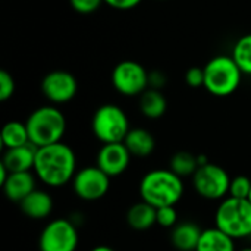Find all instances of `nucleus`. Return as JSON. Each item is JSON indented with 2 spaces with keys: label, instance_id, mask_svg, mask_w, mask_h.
Listing matches in <instances>:
<instances>
[{
  "label": "nucleus",
  "instance_id": "f257e3e1",
  "mask_svg": "<svg viewBox=\"0 0 251 251\" xmlns=\"http://www.w3.org/2000/svg\"><path fill=\"white\" fill-rule=\"evenodd\" d=\"M76 172L75 151L63 141L37 149L34 174L44 185L60 188L72 182Z\"/></svg>",
  "mask_w": 251,
  "mask_h": 251
},
{
  "label": "nucleus",
  "instance_id": "f03ea898",
  "mask_svg": "<svg viewBox=\"0 0 251 251\" xmlns=\"http://www.w3.org/2000/svg\"><path fill=\"white\" fill-rule=\"evenodd\" d=\"M184 181L171 169H153L140 181V197L143 201L159 209L176 206L184 196Z\"/></svg>",
  "mask_w": 251,
  "mask_h": 251
},
{
  "label": "nucleus",
  "instance_id": "7ed1b4c3",
  "mask_svg": "<svg viewBox=\"0 0 251 251\" xmlns=\"http://www.w3.org/2000/svg\"><path fill=\"white\" fill-rule=\"evenodd\" d=\"M32 146L44 147L60 143L66 132V118L53 104L35 109L25 121Z\"/></svg>",
  "mask_w": 251,
  "mask_h": 251
},
{
  "label": "nucleus",
  "instance_id": "20e7f679",
  "mask_svg": "<svg viewBox=\"0 0 251 251\" xmlns=\"http://www.w3.org/2000/svg\"><path fill=\"white\" fill-rule=\"evenodd\" d=\"M204 88L216 97L234 94L243 79V72L232 56L219 54L212 57L204 66Z\"/></svg>",
  "mask_w": 251,
  "mask_h": 251
},
{
  "label": "nucleus",
  "instance_id": "39448f33",
  "mask_svg": "<svg viewBox=\"0 0 251 251\" xmlns=\"http://www.w3.org/2000/svg\"><path fill=\"white\" fill-rule=\"evenodd\" d=\"M215 226L234 240L251 238V203L247 199L226 197L215 212Z\"/></svg>",
  "mask_w": 251,
  "mask_h": 251
},
{
  "label": "nucleus",
  "instance_id": "423d86ee",
  "mask_svg": "<svg viewBox=\"0 0 251 251\" xmlns=\"http://www.w3.org/2000/svg\"><path fill=\"white\" fill-rule=\"evenodd\" d=\"M91 131L103 144L124 143L126 134L131 131V125L122 107L107 103L94 112L91 118Z\"/></svg>",
  "mask_w": 251,
  "mask_h": 251
},
{
  "label": "nucleus",
  "instance_id": "0eeeda50",
  "mask_svg": "<svg viewBox=\"0 0 251 251\" xmlns=\"http://www.w3.org/2000/svg\"><path fill=\"white\" fill-rule=\"evenodd\" d=\"M191 179L194 191L206 200H224L229 196L231 176L216 163L200 166Z\"/></svg>",
  "mask_w": 251,
  "mask_h": 251
},
{
  "label": "nucleus",
  "instance_id": "6e6552de",
  "mask_svg": "<svg viewBox=\"0 0 251 251\" xmlns=\"http://www.w3.org/2000/svg\"><path fill=\"white\" fill-rule=\"evenodd\" d=\"M79 244L78 226L68 218L50 221L38 238L40 251H76Z\"/></svg>",
  "mask_w": 251,
  "mask_h": 251
},
{
  "label": "nucleus",
  "instance_id": "1a4fd4ad",
  "mask_svg": "<svg viewBox=\"0 0 251 251\" xmlns=\"http://www.w3.org/2000/svg\"><path fill=\"white\" fill-rule=\"evenodd\" d=\"M112 85L122 96L140 97L149 88V72L135 60H122L112 71Z\"/></svg>",
  "mask_w": 251,
  "mask_h": 251
},
{
  "label": "nucleus",
  "instance_id": "9d476101",
  "mask_svg": "<svg viewBox=\"0 0 251 251\" xmlns=\"http://www.w3.org/2000/svg\"><path fill=\"white\" fill-rule=\"evenodd\" d=\"M110 188V176L97 166H85L79 169L72 179L75 196L84 201H97L103 199Z\"/></svg>",
  "mask_w": 251,
  "mask_h": 251
},
{
  "label": "nucleus",
  "instance_id": "9b49d317",
  "mask_svg": "<svg viewBox=\"0 0 251 251\" xmlns=\"http://www.w3.org/2000/svg\"><path fill=\"white\" fill-rule=\"evenodd\" d=\"M43 96L53 104H63L71 101L78 93L76 78L63 69L49 72L41 81Z\"/></svg>",
  "mask_w": 251,
  "mask_h": 251
},
{
  "label": "nucleus",
  "instance_id": "f8f14e48",
  "mask_svg": "<svg viewBox=\"0 0 251 251\" xmlns=\"http://www.w3.org/2000/svg\"><path fill=\"white\" fill-rule=\"evenodd\" d=\"M131 153L124 143L103 144L96 157V166L110 178L121 176L131 165Z\"/></svg>",
  "mask_w": 251,
  "mask_h": 251
},
{
  "label": "nucleus",
  "instance_id": "ddd939ff",
  "mask_svg": "<svg viewBox=\"0 0 251 251\" xmlns=\"http://www.w3.org/2000/svg\"><path fill=\"white\" fill-rule=\"evenodd\" d=\"M4 196L15 203H21L26 196L37 190V176L32 172H13L1 184Z\"/></svg>",
  "mask_w": 251,
  "mask_h": 251
},
{
  "label": "nucleus",
  "instance_id": "4468645a",
  "mask_svg": "<svg viewBox=\"0 0 251 251\" xmlns=\"http://www.w3.org/2000/svg\"><path fill=\"white\" fill-rule=\"evenodd\" d=\"M35 154H37V147L32 146L31 143L26 146L7 149L3 153L1 165L10 174H13V172H31V171H34Z\"/></svg>",
  "mask_w": 251,
  "mask_h": 251
},
{
  "label": "nucleus",
  "instance_id": "2eb2a0df",
  "mask_svg": "<svg viewBox=\"0 0 251 251\" xmlns=\"http://www.w3.org/2000/svg\"><path fill=\"white\" fill-rule=\"evenodd\" d=\"M19 209L26 218L34 221H41L51 215L53 199L47 191L37 188L19 203Z\"/></svg>",
  "mask_w": 251,
  "mask_h": 251
},
{
  "label": "nucleus",
  "instance_id": "dca6fc26",
  "mask_svg": "<svg viewBox=\"0 0 251 251\" xmlns=\"http://www.w3.org/2000/svg\"><path fill=\"white\" fill-rule=\"evenodd\" d=\"M203 229L200 225L191 221L179 222L171 231V243L179 251H196Z\"/></svg>",
  "mask_w": 251,
  "mask_h": 251
},
{
  "label": "nucleus",
  "instance_id": "f3484780",
  "mask_svg": "<svg viewBox=\"0 0 251 251\" xmlns=\"http://www.w3.org/2000/svg\"><path fill=\"white\" fill-rule=\"evenodd\" d=\"M124 144L126 146L132 157L140 159L149 157L156 149V140L153 134L144 128H131L124 140Z\"/></svg>",
  "mask_w": 251,
  "mask_h": 251
},
{
  "label": "nucleus",
  "instance_id": "a211bd4d",
  "mask_svg": "<svg viewBox=\"0 0 251 251\" xmlns=\"http://www.w3.org/2000/svg\"><path fill=\"white\" fill-rule=\"evenodd\" d=\"M156 212H157L156 207H153L149 203L141 200V201L132 204L128 209V212H126V224L134 231H140V232L141 231H149L150 228L157 225Z\"/></svg>",
  "mask_w": 251,
  "mask_h": 251
},
{
  "label": "nucleus",
  "instance_id": "6ab92c4d",
  "mask_svg": "<svg viewBox=\"0 0 251 251\" xmlns=\"http://www.w3.org/2000/svg\"><path fill=\"white\" fill-rule=\"evenodd\" d=\"M196 251H237L235 240L216 226L203 229Z\"/></svg>",
  "mask_w": 251,
  "mask_h": 251
},
{
  "label": "nucleus",
  "instance_id": "aec40b11",
  "mask_svg": "<svg viewBox=\"0 0 251 251\" xmlns=\"http://www.w3.org/2000/svg\"><path fill=\"white\" fill-rule=\"evenodd\" d=\"M140 110L147 119H159L168 110V100L162 90L147 88L140 96Z\"/></svg>",
  "mask_w": 251,
  "mask_h": 251
},
{
  "label": "nucleus",
  "instance_id": "412c9836",
  "mask_svg": "<svg viewBox=\"0 0 251 251\" xmlns=\"http://www.w3.org/2000/svg\"><path fill=\"white\" fill-rule=\"evenodd\" d=\"M0 140H1V144L4 147V150L26 146V144L31 143L29 141V134H28V129H26V124L21 122V121L7 122L1 129Z\"/></svg>",
  "mask_w": 251,
  "mask_h": 251
},
{
  "label": "nucleus",
  "instance_id": "4be33fe9",
  "mask_svg": "<svg viewBox=\"0 0 251 251\" xmlns=\"http://www.w3.org/2000/svg\"><path fill=\"white\" fill-rule=\"evenodd\" d=\"M169 169L181 178L193 176L199 169L197 156L190 151H178L171 157Z\"/></svg>",
  "mask_w": 251,
  "mask_h": 251
},
{
  "label": "nucleus",
  "instance_id": "5701e85b",
  "mask_svg": "<svg viewBox=\"0 0 251 251\" xmlns=\"http://www.w3.org/2000/svg\"><path fill=\"white\" fill-rule=\"evenodd\" d=\"M244 75H251V34L240 37L231 54Z\"/></svg>",
  "mask_w": 251,
  "mask_h": 251
},
{
  "label": "nucleus",
  "instance_id": "b1692460",
  "mask_svg": "<svg viewBox=\"0 0 251 251\" xmlns=\"http://www.w3.org/2000/svg\"><path fill=\"white\" fill-rule=\"evenodd\" d=\"M251 191V179L246 175H238L231 178L229 185V196L235 199H249Z\"/></svg>",
  "mask_w": 251,
  "mask_h": 251
},
{
  "label": "nucleus",
  "instance_id": "393cba45",
  "mask_svg": "<svg viewBox=\"0 0 251 251\" xmlns=\"http://www.w3.org/2000/svg\"><path fill=\"white\" fill-rule=\"evenodd\" d=\"M156 219H157V225H160L162 228H175L179 222H178V212L175 209V206H166V207H159L156 212Z\"/></svg>",
  "mask_w": 251,
  "mask_h": 251
},
{
  "label": "nucleus",
  "instance_id": "a878e982",
  "mask_svg": "<svg viewBox=\"0 0 251 251\" xmlns=\"http://www.w3.org/2000/svg\"><path fill=\"white\" fill-rule=\"evenodd\" d=\"M15 79L6 69L0 71V100L7 101L15 94Z\"/></svg>",
  "mask_w": 251,
  "mask_h": 251
},
{
  "label": "nucleus",
  "instance_id": "bb28decb",
  "mask_svg": "<svg viewBox=\"0 0 251 251\" xmlns=\"http://www.w3.org/2000/svg\"><path fill=\"white\" fill-rule=\"evenodd\" d=\"M101 3H104V0H69L71 7L81 15H90L96 12Z\"/></svg>",
  "mask_w": 251,
  "mask_h": 251
},
{
  "label": "nucleus",
  "instance_id": "cd10ccee",
  "mask_svg": "<svg viewBox=\"0 0 251 251\" xmlns=\"http://www.w3.org/2000/svg\"><path fill=\"white\" fill-rule=\"evenodd\" d=\"M185 82L191 88L204 87V68L200 66H191L185 72Z\"/></svg>",
  "mask_w": 251,
  "mask_h": 251
},
{
  "label": "nucleus",
  "instance_id": "c85d7f7f",
  "mask_svg": "<svg viewBox=\"0 0 251 251\" xmlns=\"http://www.w3.org/2000/svg\"><path fill=\"white\" fill-rule=\"evenodd\" d=\"M166 85V75L160 71L149 72V88L162 90Z\"/></svg>",
  "mask_w": 251,
  "mask_h": 251
},
{
  "label": "nucleus",
  "instance_id": "c756f323",
  "mask_svg": "<svg viewBox=\"0 0 251 251\" xmlns=\"http://www.w3.org/2000/svg\"><path fill=\"white\" fill-rule=\"evenodd\" d=\"M141 1L143 0H104L106 4H109L110 7L118 9V10H129V9H134Z\"/></svg>",
  "mask_w": 251,
  "mask_h": 251
},
{
  "label": "nucleus",
  "instance_id": "7c9ffc66",
  "mask_svg": "<svg viewBox=\"0 0 251 251\" xmlns=\"http://www.w3.org/2000/svg\"><path fill=\"white\" fill-rule=\"evenodd\" d=\"M197 162H199V168H200V166H204V165H207V163H210V160H209L207 156H204V154H197Z\"/></svg>",
  "mask_w": 251,
  "mask_h": 251
},
{
  "label": "nucleus",
  "instance_id": "2f4dec72",
  "mask_svg": "<svg viewBox=\"0 0 251 251\" xmlns=\"http://www.w3.org/2000/svg\"><path fill=\"white\" fill-rule=\"evenodd\" d=\"M90 251H116L115 249H112V247H109V246H96V247H93Z\"/></svg>",
  "mask_w": 251,
  "mask_h": 251
},
{
  "label": "nucleus",
  "instance_id": "473e14b6",
  "mask_svg": "<svg viewBox=\"0 0 251 251\" xmlns=\"http://www.w3.org/2000/svg\"><path fill=\"white\" fill-rule=\"evenodd\" d=\"M237 251H251V247H244V249H241V250H237Z\"/></svg>",
  "mask_w": 251,
  "mask_h": 251
},
{
  "label": "nucleus",
  "instance_id": "72a5a7b5",
  "mask_svg": "<svg viewBox=\"0 0 251 251\" xmlns=\"http://www.w3.org/2000/svg\"><path fill=\"white\" fill-rule=\"evenodd\" d=\"M247 200H249V201L251 203V191H250V196H249V199H247Z\"/></svg>",
  "mask_w": 251,
  "mask_h": 251
}]
</instances>
